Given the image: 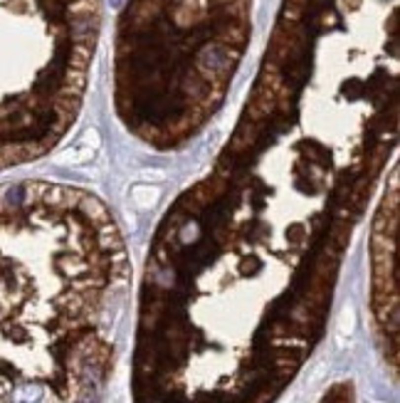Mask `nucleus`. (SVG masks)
<instances>
[{"mask_svg":"<svg viewBox=\"0 0 400 403\" xmlns=\"http://www.w3.org/2000/svg\"><path fill=\"white\" fill-rule=\"evenodd\" d=\"M250 0H129L116 40V109L158 148L218 109L245 55Z\"/></svg>","mask_w":400,"mask_h":403,"instance_id":"nucleus-2","label":"nucleus"},{"mask_svg":"<svg viewBox=\"0 0 400 403\" xmlns=\"http://www.w3.org/2000/svg\"><path fill=\"white\" fill-rule=\"evenodd\" d=\"M121 270L116 225L97 198L45 181L0 185V396H15L18 378L40 383L62 334Z\"/></svg>","mask_w":400,"mask_h":403,"instance_id":"nucleus-1","label":"nucleus"},{"mask_svg":"<svg viewBox=\"0 0 400 403\" xmlns=\"http://www.w3.org/2000/svg\"><path fill=\"white\" fill-rule=\"evenodd\" d=\"M380 218L375 223L373 235V307L378 314V322L385 334H390V341L395 346L398 339V299H395V270H393V238H395V218L388 225V218L395 213V206L390 211L385 203L380 206Z\"/></svg>","mask_w":400,"mask_h":403,"instance_id":"nucleus-4","label":"nucleus"},{"mask_svg":"<svg viewBox=\"0 0 400 403\" xmlns=\"http://www.w3.org/2000/svg\"><path fill=\"white\" fill-rule=\"evenodd\" d=\"M99 0H0V171L45 156L74 124Z\"/></svg>","mask_w":400,"mask_h":403,"instance_id":"nucleus-3","label":"nucleus"}]
</instances>
